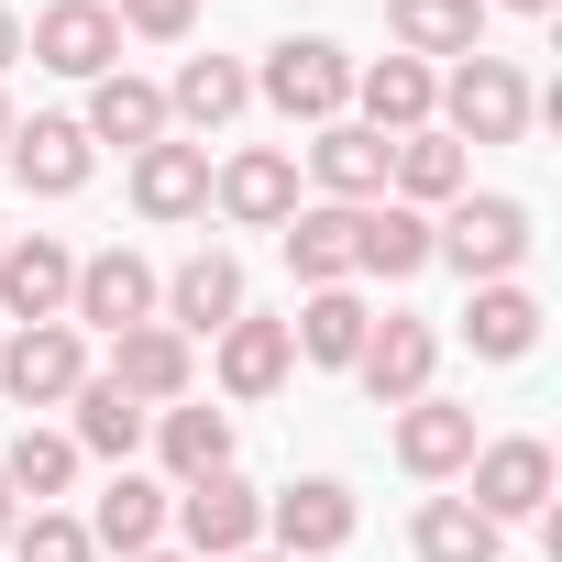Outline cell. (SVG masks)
Wrapping results in <instances>:
<instances>
[{
  "instance_id": "cell-1",
  "label": "cell",
  "mask_w": 562,
  "mask_h": 562,
  "mask_svg": "<svg viewBox=\"0 0 562 562\" xmlns=\"http://www.w3.org/2000/svg\"><path fill=\"white\" fill-rule=\"evenodd\" d=\"M529 199H507V188H463L452 210H430V265H452L463 288H496V276H518L529 265Z\"/></svg>"
},
{
  "instance_id": "cell-2",
  "label": "cell",
  "mask_w": 562,
  "mask_h": 562,
  "mask_svg": "<svg viewBox=\"0 0 562 562\" xmlns=\"http://www.w3.org/2000/svg\"><path fill=\"white\" fill-rule=\"evenodd\" d=\"M254 100L276 111V122H342L353 111V56L331 45V34H288V45H265V67H254Z\"/></svg>"
},
{
  "instance_id": "cell-3",
  "label": "cell",
  "mask_w": 562,
  "mask_h": 562,
  "mask_svg": "<svg viewBox=\"0 0 562 562\" xmlns=\"http://www.w3.org/2000/svg\"><path fill=\"white\" fill-rule=\"evenodd\" d=\"M529 78H518V56H452V78H441V100H430V122L452 133V144H518L529 133Z\"/></svg>"
},
{
  "instance_id": "cell-4",
  "label": "cell",
  "mask_w": 562,
  "mask_h": 562,
  "mask_svg": "<svg viewBox=\"0 0 562 562\" xmlns=\"http://www.w3.org/2000/svg\"><path fill=\"white\" fill-rule=\"evenodd\" d=\"M166 529H177L188 562H232V551H265V496L221 463L199 485H166Z\"/></svg>"
},
{
  "instance_id": "cell-5",
  "label": "cell",
  "mask_w": 562,
  "mask_h": 562,
  "mask_svg": "<svg viewBox=\"0 0 562 562\" xmlns=\"http://www.w3.org/2000/svg\"><path fill=\"white\" fill-rule=\"evenodd\" d=\"M89 386V331L78 321H23V331H0V397H12L23 419L34 408H67Z\"/></svg>"
},
{
  "instance_id": "cell-6",
  "label": "cell",
  "mask_w": 562,
  "mask_h": 562,
  "mask_svg": "<svg viewBox=\"0 0 562 562\" xmlns=\"http://www.w3.org/2000/svg\"><path fill=\"white\" fill-rule=\"evenodd\" d=\"M463 507L518 529V518H551V441L540 430H507V441H474L463 463Z\"/></svg>"
},
{
  "instance_id": "cell-7",
  "label": "cell",
  "mask_w": 562,
  "mask_h": 562,
  "mask_svg": "<svg viewBox=\"0 0 562 562\" xmlns=\"http://www.w3.org/2000/svg\"><path fill=\"white\" fill-rule=\"evenodd\" d=\"M353 485L342 474H299L288 496H265V551H288V562H331V551H353Z\"/></svg>"
},
{
  "instance_id": "cell-8",
  "label": "cell",
  "mask_w": 562,
  "mask_h": 562,
  "mask_svg": "<svg viewBox=\"0 0 562 562\" xmlns=\"http://www.w3.org/2000/svg\"><path fill=\"white\" fill-rule=\"evenodd\" d=\"M155 288H166V276H155V265H144L133 243H111V254H78L67 321H78V331H111V342H122V331H144V321H155Z\"/></svg>"
},
{
  "instance_id": "cell-9",
  "label": "cell",
  "mask_w": 562,
  "mask_h": 562,
  "mask_svg": "<svg viewBox=\"0 0 562 562\" xmlns=\"http://www.w3.org/2000/svg\"><path fill=\"white\" fill-rule=\"evenodd\" d=\"M23 56L56 67V78H111V67H122V23H111V0H45V12L23 23Z\"/></svg>"
},
{
  "instance_id": "cell-10",
  "label": "cell",
  "mask_w": 562,
  "mask_h": 562,
  "mask_svg": "<svg viewBox=\"0 0 562 562\" xmlns=\"http://www.w3.org/2000/svg\"><path fill=\"white\" fill-rule=\"evenodd\" d=\"M0 166L23 177V199H78V188H89V166H100V144L78 133V111H34V122H12Z\"/></svg>"
},
{
  "instance_id": "cell-11",
  "label": "cell",
  "mask_w": 562,
  "mask_h": 562,
  "mask_svg": "<svg viewBox=\"0 0 562 562\" xmlns=\"http://www.w3.org/2000/svg\"><path fill=\"white\" fill-rule=\"evenodd\" d=\"M210 199H221V221H243V232H288V210H299V155H288V144H243V155L210 166Z\"/></svg>"
},
{
  "instance_id": "cell-12",
  "label": "cell",
  "mask_w": 562,
  "mask_h": 562,
  "mask_svg": "<svg viewBox=\"0 0 562 562\" xmlns=\"http://www.w3.org/2000/svg\"><path fill=\"white\" fill-rule=\"evenodd\" d=\"M155 321L177 331V342H210V331H232L243 321V265L221 254V243H199L166 288H155Z\"/></svg>"
},
{
  "instance_id": "cell-13",
  "label": "cell",
  "mask_w": 562,
  "mask_h": 562,
  "mask_svg": "<svg viewBox=\"0 0 562 562\" xmlns=\"http://www.w3.org/2000/svg\"><path fill=\"white\" fill-rule=\"evenodd\" d=\"M67 288H78V254L56 232H12V243H0V331L67 321Z\"/></svg>"
},
{
  "instance_id": "cell-14",
  "label": "cell",
  "mask_w": 562,
  "mask_h": 562,
  "mask_svg": "<svg viewBox=\"0 0 562 562\" xmlns=\"http://www.w3.org/2000/svg\"><path fill=\"white\" fill-rule=\"evenodd\" d=\"M430 364H441V331L408 321V310H386V321L364 331V353H353V386H364L375 408H408V397H430Z\"/></svg>"
},
{
  "instance_id": "cell-15",
  "label": "cell",
  "mask_w": 562,
  "mask_h": 562,
  "mask_svg": "<svg viewBox=\"0 0 562 562\" xmlns=\"http://www.w3.org/2000/svg\"><path fill=\"white\" fill-rule=\"evenodd\" d=\"M299 375V353H288V321H232V331H210V386L232 397V408H265L276 386Z\"/></svg>"
},
{
  "instance_id": "cell-16",
  "label": "cell",
  "mask_w": 562,
  "mask_h": 562,
  "mask_svg": "<svg viewBox=\"0 0 562 562\" xmlns=\"http://www.w3.org/2000/svg\"><path fill=\"white\" fill-rule=\"evenodd\" d=\"M133 408H177V397H199V342H177L166 321H144V331H122L111 342V364H100Z\"/></svg>"
},
{
  "instance_id": "cell-17",
  "label": "cell",
  "mask_w": 562,
  "mask_h": 562,
  "mask_svg": "<svg viewBox=\"0 0 562 562\" xmlns=\"http://www.w3.org/2000/svg\"><path fill=\"white\" fill-rule=\"evenodd\" d=\"M430 100H441V67H419V56H375V67H353V122L364 133H430Z\"/></svg>"
},
{
  "instance_id": "cell-18",
  "label": "cell",
  "mask_w": 562,
  "mask_h": 562,
  "mask_svg": "<svg viewBox=\"0 0 562 562\" xmlns=\"http://www.w3.org/2000/svg\"><path fill=\"white\" fill-rule=\"evenodd\" d=\"M474 441H485V430H474L463 397H408V408H397V463H408L419 485H452V474L474 463Z\"/></svg>"
},
{
  "instance_id": "cell-19",
  "label": "cell",
  "mask_w": 562,
  "mask_h": 562,
  "mask_svg": "<svg viewBox=\"0 0 562 562\" xmlns=\"http://www.w3.org/2000/svg\"><path fill=\"white\" fill-rule=\"evenodd\" d=\"M254 111V67L243 56H188L177 78H166V133L188 122V133H232Z\"/></svg>"
},
{
  "instance_id": "cell-20",
  "label": "cell",
  "mask_w": 562,
  "mask_h": 562,
  "mask_svg": "<svg viewBox=\"0 0 562 562\" xmlns=\"http://www.w3.org/2000/svg\"><path fill=\"white\" fill-rule=\"evenodd\" d=\"M463 188H474V155H463V144L441 133V122H430V133H397V144H386V199H408V210H452Z\"/></svg>"
},
{
  "instance_id": "cell-21",
  "label": "cell",
  "mask_w": 562,
  "mask_h": 562,
  "mask_svg": "<svg viewBox=\"0 0 562 562\" xmlns=\"http://www.w3.org/2000/svg\"><path fill=\"white\" fill-rule=\"evenodd\" d=\"M430 265V210L408 199H364V232H353V288L375 276V288H408V276Z\"/></svg>"
},
{
  "instance_id": "cell-22",
  "label": "cell",
  "mask_w": 562,
  "mask_h": 562,
  "mask_svg": "<svg viewBox=\"0 0 562 562\" xmlns=\"http://www.w3.org/2000/svg\"><path fill=\"white\" fill-rule=\"evenodd\" d=\"M78 133H89V144H122V155H144V144H166V89H155V78H133V67H111V78H89V111H78Z\"/></svg>"
},
{
  "instance_id": "cell-23",
  "label": "cell",
  "mask_w": 562,
  "mask_h": 562,
  "mask_svg": "<svg viewBox=\"0 0 562 562\" xmlns=\"http://www.w3.org/2000/svg\"><path fill=\"white\" fill-rule=\"evenodd\" d=\"M310 177H321V199H342V210L386 199V133H364L353 111L321 122V133H310Z\"/></svg>"
},
{
  "instance_id": "cell-24",
  "label": "cell",
  "mask_w": 562,
  "mask_h": 562,
  "mask_svg": "<svg viewBox=\"0 0 562 562\" xmlns=\"http://www.w3.org/2000/svg\"><path fill=\"white\" fill-rule=\"evenodd\" d=\"M133 210L144 221H199L210 210V144H177V133L144 144L133 155Z\"/></svg>"
},
{
  "instance_id": "cell-25",
  "label": "cell",
  "mask_w": 562,
  "mask_h": 562,
  "mask_svg": "<svg viewBox=\"0 0 562 562\" xmlns=\"http://www.w3.org/2000/svg\"><path fill=\"white\" fill-rule=\"evenodd\" d=\"M67 408H78V419H67V441H78V463H111V474H122V463L144 452V430H155V408H133V397H122V386H111L100 364H89V386H78Z\"/></svg>"
},
{
  "instance_id": "cell-26",
  "label": "cell",
  "mask_w": 562,
  "mask_h": 562,
  "mask_svg": "<svg viewBox=\"0 0 562 562\" xmlns=\"http://www.w3.org/2000/svg\"><path fill=\"white\" fill-rule=\"evenodd\" d=\"M155 463H166V485H199V474H221L232 463V408H210V397H177V408H155Z\"/></svg>"
},
{
  "instance_id": "cell-27",
  "label": "cell",
  "mask_w": 562,
  "mask_h": 562,
  "mask_svg": "<svg viewBox=\"0 0 562 562\" xmlns=\"http://www.w3.org/2000/svg\"><path fill=\"white\" fill-rule=\"evenodd\" d=\"M89 551H111V562H133V551H166V485L122 463V474L100 485V507H89Z\"/></svg>"
},
{
  "instance_id": "cell-28",
  "label": "cell",
  "mask_w": 562,
  "mask_h": 562,
  "mask_svg": "<svg viewBox=\"0 0 562 562\" xmlns=\"http://www.w3.org/2000/svg\"><path fill=\"white\" fill-rule=\"evenodd\" d=\"M353 232H364V210H342V199H299V210H288L299 288H353Z\"/></svg>"
},
{
  "instance_id": "cell-29",
  "label": "cell",
  "mask_w": 562,
  "mask_h": 562,
  "mask_svg": "<svg viewBox=\"0 0 562 562\" xmlns=\"http://www.w3.org/2000/svg\"><path fill=\"white\" fill-rule=\"evenodd\" d=\"M364 331H375L364 288H310V299H299V321H288V353H299V364H342V375H353Z\"/></svg>"
},
{
  "instance_id": "cell-30",
  "label": "cell",
  "mask_w": 562,
  "mask_h": 562,
  "mask_svg": "<svg viewBox=\"0 0 562 562\" xmlns=\"http://www.w3.org/2000/svg\"><path fill=\"white\" fill-rule=\"evenodd\" d=\"M386 34L397 56H485V0H386Z\"/></svg>"
},
{
  "instance_id": "cell-31",
  "label": "cell",
  "mask_w": 562,
  "mask_h": 562,
  "mask_svg": "<svg viewBox=\"0 0 562 562\" xmlns=\"http://www.w3.org/2000/svg\"><path fill=\"white\" fill-rule=\"evenodd\" d=\"M463 342H474V364H518V353L540 342V299L518 288V276L474 288V299H463Z\"/></svg>"
},
{
  "instance_id": "cell-32",
  "label": "cell",
  "mask_w": 562,
  "mask_h": 562,
  "mask_svg": "<svg viewBox=\"0 0 562 562\" xmlns=\"http://www.w3.org/2000/svg\"><path fill=\"white\" fill-rule=\"evenodd\" d=\"M0 485L34 496V507H56V496L78 485V441H67V430H45V419H23L12 441H0Z\"/></svg>"
},
{
  "instance_id": "cell-33",
  "label": "cell",
  "mask_w": 562,
  "mask_h": 562,
  "mask_svg": "<svg viewBox=\"0 0 562 562\" xmlns=\"http://www.w3.org/2000/svg\"><path fill=\"white\" fill-rule=\"evenodd\" d=\"M408 540H419V562H507V529H496V518H474L463 496H419Z\"/></svg>"
},
{
  "instance_id": "cell-34",
  "label": "cell",
  "mask_w": 562,
  "mask_h": 562,
  "mask_svg": "<svg viewBox=\"0 0 562 562\" xmlns=\"http://www.w3.org/2000/svg\"><path fill=\"white\" fill-rule=\"evenodd\" d=\"M12 562H100L89 551V518H67V507H34V518H12V540H0Z\"/></svg>"
},
{
  "instance_id": "cell-35",
  "label": "cell",
  "mask_w": 562,
  "mask_h": 562,
  "mask_svg": "<svg viewBox=\"0 0 562 562\" xmlns=\"http://www.w3.org/2000/svg\"><path fill=\"white\" fill-rule=\"evenodd\" d=\"M111 23L144 34V45H188L199 34V0H111Z\"/></svg>"
},
{
  "instance_id": "cell-36",
  "label": "cell",
  "mask_w": 562,
  "mask_h": 562,
  "mask_svg": "<svg viewBox=\"0 0 562 562\" xmlns=\"http://www.w3.org/2000/svg\"><path fill=\"white\" fill-rule=\"evenodd\" d=\"M12 56H23V12H0V78H12Z\"/></svg>"
},
{
  "instance_id": "cell-37",
  "label": "cell",
  "mask_w": 562,
  "mask_h": 562,
  "mask_svg": "<svg viewBox=\"0 0 562 562\" xmlns=\"http://www.w3.org/2000/svg\"><path fill=\"white\" fill-rule=\"evenodd\" d=\"M12 518H23V496H12V485H0V540H12Z\"/></svg>"
},
{
  "instance_id": "cell-38",
  "label": "cell",
  "mask_w": 562,
  "mask_h": 562,
  "mask_svg": "<svg viewBox=\"0 0 562 562\" xmlns=\"http://www.w3.org/2000/svg\"><path fill=\"white\" fill-rule=\"evenodd\" d=\"M12 122H23V111H12V89H0V144H12Z\"/></svg>"
},
{
  "instance_id": "cell-39",
  "label": "cell",
  "mask_w": 562,
  "mask_h": 562,
  "mask_svg": "<svg viewBox=\"0 0 562 562\" xmlns=\"http://www.w3.org/2000/svg\"><path fill=\"white\" fill-rule=\"evenodd\" d=\"M507 12H562V0H507Z\"/></svg>"
},
{
  "instance_id": "cell-40",
  "label": "cell",
  "mask_w": 562,
  "mask_h": 562,
  "mask_svg": "<svg viewBox=\"0 0 562 562\" xmlns=\"http://www.w3.org/2000/svg\"><path fill=\"white\" fill-rule=\"evenodd\" d=\"M232 562H288V551H232Z\"/></svg>"
},
{
  "instance_id": "cell-41",
  "label": "cell",
  "mask_w": 562,
  "mask_h": 562,
  "mask_svg": "<svg viewBox=\"0 0 562 562\" xmlns=\"http://www.w3.org/2000/svg\"><path fill=\"white\" fill-rule=\"evenodd\" d=\"M133 562H188V551H133Z\"/></svg>"
},
{
  "instance_id": "cell-42",
  "label": "cell",
  "mask_w": 562,
  "mask_h": 562,
  "mask_svg": "<svg viewBox=\"0 0 562 562\" xmlns=\"http://www.w3.org/2000/svg\"><path fill=\"white\" fill-rule=\"evenodd\" d=\"M0 243H12V232H0Z\"/></svg>"
}]
</instances>
